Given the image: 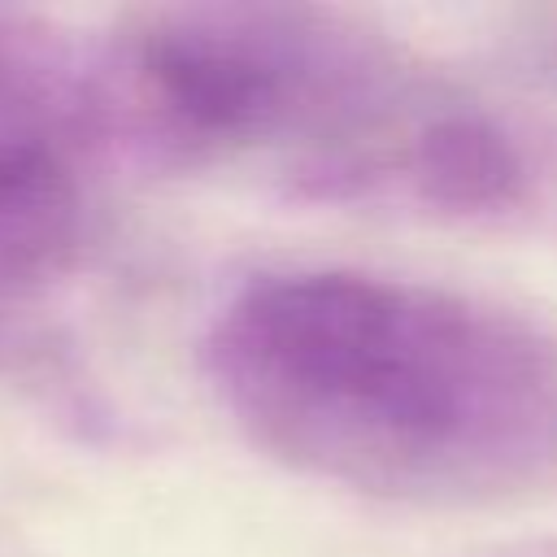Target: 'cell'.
Wrapping results in <instances>:
<instances>
[{
	"label": "cell",
	"instance_id": "1",
	"mask_svg": "<svg viewBox=\"0 0 557 557\" xmlns=\"http://www.w3.org/2000/svg\"><path fill=\"white\" fill-rule=\"evenodd\" d=\"M209 392L270 461L396 505H483L557 474V335L426 278L300 265L239 283Z\"/></svg>",
	"mask_w": 557,
	"mask_h": 557
},
{
	"label": "cell",
	"instance_id": "4",
	"mask_svg": "<svg viewBox=\"0 0 557 557\" xmlns=\"http://www.w3.org/2000/svg\"><path fill=\"white\" fill-rule=\"evenodd\" d=\"M548 61H553V65H557V30H553V35H548Z\"/></svg>",
	"mask_w": 557,
	"mask_h": 557
},
{
	"label": "cell",
	"instance_id": "3",
	"mask_svg": "<svg viewBox=\"0 0 557 557\" xmlns=\"http://www.w3.org/2000/svg\"><path fill=\"white\" fill-rule=\"evenodd\" d=\"M100 148L87 52L0 13V352L87 244V157Z\"/></svg>",
	"mask_w": 557,
	"mask_h": 557
},
{
	"label": "cell",
	"instance_id": "2",
	"mask_svg": "<svg viewBox=\"0 0 557 557\" xmlns=\"http://www.w3.org/2000/svg\"><path fill=\"white\" fill-rule=\"evenodd\" d=\"M100 148L165 170L265 161L300 200L413 205L453 87L379 30L300 4L144 9L87 52Z\"/></svg>",
	"mask_w": 557,
	"mask_h": 557
}]
</instances>
